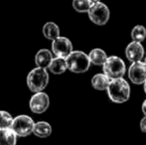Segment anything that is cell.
<instances>
[{"label": "cell", "instance_id": "cell-1", "mask_svg": "<svg viewBox=\"0 0 146 145\" xmlns=\"http://www.w3.org/2000/svg\"><path fill=\"white\" fill-rule=\"evenodd\" d=\"M106 91L110 99L116 103H125L130 97V87L122 77L111 79Z\"/></svg>", "mask_w": 146, "mask_h": 145}, {"label": "cell", "instance_id": "cell-2", "mask_svg": "<svg viewBox=\"0 0 146 145\" xmlns=\"http://www.w3.org/2000/svg\"><path fill=\"white\" fill-rule=\"evenodd\" d=\"M66 62L68 69L76 73H86L90 67L88 56L82 51H73L66 58Z\"/></svg>", "mask_w": 146, "mask_h": 145}, {"label": "cell", "instance_id": "cell-3", "mask_svg": "<svg viewBox=\"0 0 146 145\" xmlns=\"http://www.w3.org/2000/svg\"><path fill=\"white\" fill-rule=\"evenodd\" d=\"M49 83V73L46 69L38 68L33 69L28 73L27 77V85L31 91L33 93H39L45 89Z\"/></svg>", "mask_w": 146, "mask_h": 145}, {"label": "cell", "instance_id": "cell-4", "mask_svg": "<svg viewBox=\"0 0 146 145\" xmlns=\"http://www.w3.org/2000/svg\"><path fill=\"white\" fill-rule=\"evenodd\" d=\"M104 73L110 79H118L122 77L125 73L126 68H125V63L121 58L117 56L108 57L104 64L102 65Z\"/></svg>", "mask_w": 146, "mask_h": 145}, {"label": "cell", "instance_id": "cell-5", "mask_svg": "<svg viewBox=\"0 0 146 145\" xmlns=\"http://www.w3.org/2000/svg\"><path fill=\"white\" fill-rule=\"evenodd\" d=\"M88 14L90 21L98 26L106 25L110 17V11L108 7L100 1L92 4L88 11Z\"/></svg>", "mask_w": 146, "mask_h": 145}, {"label": "cell", "instance_id": "cell-6", "mask_svg": "<svg viewBox=\"0 0 146 145\" xmlns=\"http://www.w3.org/2000/svg\"><path fill=\"white\" fill-rule=\"evenodd\" d=\"M35 122L33 119L28 115H18L13 118L12 121L11 129L14 133L20 137H25L30 135L33 132Z\"/></svg>", "mask_w": 146, "mask_h": 145}, {"label": "cell", "instance_id": "cell-7", "mask_svg": "<svg viewBox=\"0 0 146 145\" xmlns=\"http://www.w3.org/2000/svg\"><path fill=\"white\" fill-rule=\"evenodd\" d=\"M49 105H50L49 95L46 93H43V91L35 93V95L31 97L29 103L31 111L37 114L44 113L48 109Z\"/></svg>", "mask_w": 146, "mask_h": 145}, {"label": "cell", "instance_id": "cell-8", "mask_svg": "<svg viewBox=\"0 0 146 145\" xmlns=\"http://www.w3.org/2000/svg\"><path fill=\"white\" fill-rule=\"evenodd\" d=\"M52 51L57 57L66 59L73 52V44L68 38L59 36L53 40Z\"/></svg>", "mask_w": 146, "mask_h": 145}, {"label": "cell", "instance_id": "cell-9", "mask_svg": "<svg viewBox=\"0 0 146 145\" xmlns=\"http://www.w3.org/2000/svg\"><path fill=\"white\" fill-rule=\"evenodd\" d=\"M129 79L135 85L144 83L146 81V65L143 62H134L131 64L128 70Z\"/></svg>", "mask_w": 146, "mask_h": 145}, {"label": "cell", "instance_id": "cell-10", "mask_svg": "<svg viewBox=\"0 0 146 145\" xmlns=\"http://www.w3.org/2000/svg\"><path fill=\"white\" fill-rule=\"evenodd\" d=\"M125 56L130 62H139L144 57V48L139 42H131L125 49Z\"/></svg>", "mask_w": 146, "mask_h": 145}, {"label": "cell", "instance_id": "cell-11", "mask_svg": "<svg viewBox=\"0 0 146 145\" xmlns=\"http://www.w3.org/2000/svg\"><path fill=\"white\" fill-rule=\"evenodd\" d=\"M52 60H53L52 53L49 50H47V49H41V50H39L38 53L36 54V57H35L36 66L38 68H42V69L49 68Z\"/></svg>", "mask_w": 146, "mask_h": 145}, {"label": "cell", "instance_id": "cell-12", "mask_svg": "<svg viewBox=\"0 0 146 145\" xmlns=\"http://www.w3.org/2000/svg\"><path fill=\"white\" fill-rule=\"evenodd\" d=\"M17 135L11 128H0V145H16Z\"/></svg>", "mask_w": 146, "mask_h": 145}, {"label": "cell", "instance_id": "cell-13", "mask_svg": "<svg viewBox=\"0 0 146 145\" xmlns=\"http://www.w3.org/2000/svg\"><path fill=\"white\" fill-rule=\"evenodd\" d=\"M33 133L40 138L48 137L52 133V126L46 121H39L34 124Z\"/></svg>", "mask_w": 146, "mask_h": 145}, {"label": "cell", "instance_id": "cell-14", "mask_svg": "<svg viewBox=\"0 0 146 145\" xmlns=\"http://www.w3.org/2000/svg\"><path fill=\"white\" fill-rule=\"evenodd\" d=\"M110 81L104 73H96L92 79V85L98 91H106L110 85Z\"/></svg>", "mask_w": 146, "mask_h": 145}, {"label": "cell", "instance_id": "cell-15", "mask_svg": "<svg viewBox=\"0 0 146 145\" xmlns=\"http://www.w3.org/2000/svg\"><path fill=\"white\" fill-rule=\"evenodd\" d=\"M88 56V59H90V64H94L96 66H102L104 64V62L106 61V59H108L106 52L98 48L92 50Z\"/></svg>", "mask_w": 146, "mask_h": 145}, {"label": "cell", "instance_id": "cell-16", "mask_svg": "<svg viewBox=\"0 0 146 145\" xmlns=\"http://www.w3.org/2000/svg\"><path fill=\"white\" fill-rule=\"evenodd\" d=\"M67 62H66L65 58H60V57H56L53 59L51 62L50 66H49V70L51 73L54 75H61V73H65L67 71Z\"/></svg>", "mask_w": 146, "mask_h": 145}, {"label": "cell", "instance_id": "cell-17", "mask_svg": "<svg viewBox=\"0 0 146 145\" xmlns=\"http://www.w3.org/2000/svg\"><path fill=\"white\" fill-rule=\"evenodd\" d=\"M43 35L49 40H54L60 36V28L54 22H47L43 27Z\"/></svg>", "mask_w": 146, "mask_h": 145}, {"label": "cell", "instance_id": "cell-18", "mask_svg": "<svg viewBox=\"0 0 146 145\" xmlns=\"http://www.w3.org/2000/svg\"><path fill=\"white\" fill-rule=\"evenodd\" d=\"M131 38L134 42L141 43L146 38V29L142 25H136L131 31Z\"/></svg>", "mask_w": 146, "mask_h": 145}, {"label": "cell", "instance_id": "cell-19", "mask_svg": "<svg viewBox=\"0 0 146 145\" xmlns=\"http://www.w3.org/2000/svg\"><path fill=\"white\" fill-rule=\"evenodd\" d=\"M92 6L90 0H73V8L79 13L88 12Z\"/></svg>", "mask_w": 146, "mask_h": 145}, {"label": "cell", "instance_id": "cell-20", "mask_svg": "<svg viewBox=\"0 0 146 145\" xmlns=\"http://www.w3.org/2000/svg\"><path fill=\"white\" fill-rule=\"evenodd\" d=\"M13 117L11 114L4 110H0V128H11Z\"/></svg>", "mask_w": 146, "mask_h": 145}, {"label": "cell", "instance_id": "cell-21", "mask_svg": "<svg viewBox=\"0 0 146 145\" xmlns=\"http://www.w3.org/2000/svg\"><path fill=\"white\" fill-rule=\"evenodd\" d=\"M140 129L142 132H145L146 133V116H144V117L141 119L140 121Z\"/></svg>", "mask_w": 146, "mask_h": 145}, {"label": "cell", "instance_id": "cell-22", "mask_svg": "<svg viewBox=\"0 0 146 145\" xmlns=\"http://www.w3.org/2000/svg\"><path fill=\"white\" fill-rule=\"evenodd\" d=\"M142 112L144 113V115L146 116V99L143 101V103H142Z\"/></svg>", "mask_w": 146, "mask_h": 145}, {"label": "cell", "instance_id": "cell-23", "mask_svg": "<svg viewBox=\"0 0 146 145\" xmlns=\"http://www.w3.org/2000/svg\"><path fill=\"white\" fill-rule=\"evenodd\" d=\"M90 3L92 4H94V3H96V2H100V0H90Z\"/></svg>", "mask_w": 146, "mask_h": 145}, {"label": "cell", "instance_id": "cell-24", "mask_svg": "<svg viewBox=\"0 0 146 145\" xmlns=\"http://www.w3.org/2000/svg\"><path fill=\"white\" fill-rule=\"evenodd\" d=\"M144 91H145V93H146V81H144Z\"/></svg>", "mask_w": 146, "mask_h": 145}, {"label": "cell", "instance_id": "cell-25", "mask_svg": "<svg viewBox=\"0 0 146 145\" xmlns=\"http://www.w3.org/2000/svg\"><path fill=\"white\" fill-rule=\"evenodd\" d=\"M144 64L146 65V57H145V59H144Z\"/></svg>", "mask_w": 146, "mask_h": 145}]
</instances>
